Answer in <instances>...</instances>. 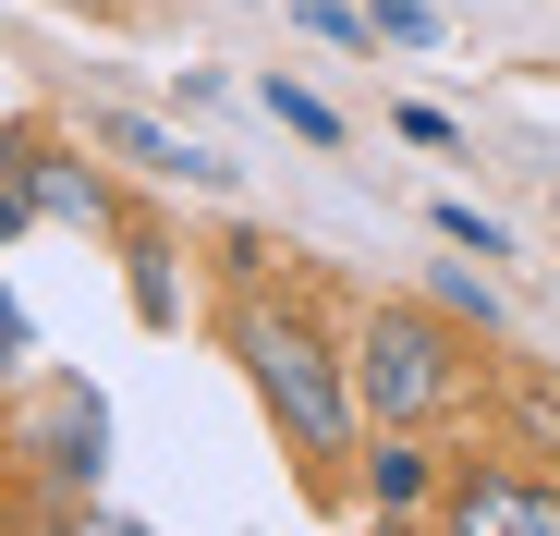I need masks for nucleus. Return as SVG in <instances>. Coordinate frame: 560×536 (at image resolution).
Wrapping results in <instances>:
<instances>
[{
	"mask_svg": "<svg viewBox=\"0 0 560 536\" xmlns=\"http://www.w3.org/2000/svg\"><path fill=\"white\" fill-rule=\"evenodd\" d=\"M232 341H244V378L268 391V415L293 427V452L341 464V452H353V415H365V403H353V378L329 366V341H317L305 317H268V305H256Z\"/></svg>",
	"mask_w": 560,
	"mask_h": 536,
	"instance_id": "nucleus-1",
	"label": "nucleus"
},
{
	"mask_svg": "<svg viewBox=\"0 0 560 536\" xmlns=\"http://www.w3.org/2000/svg\"><path fill=\"white\" fill-rule=\"evenodd\" d=\"M353 403H365V415H390V427L463 403V353H451V329L415 317V305H390L378 329H365V353H353Z\"/></svg>",
	"mask_w": 560,
	"mask_h": 536,
	"instance_id": "nucleus-2",
	"label": "nucleus"
},
{
	"mask_svg": "<svg viewBox=\"0 0 560 536\" xmlns=\"http://www.w3.org/2000/svg\"><path fill=\"white\" fill-rule=\"evenodd\" d=\"M85 135H98L110 159H135V171H159V184H232V159H220V147L171 135V123H147V110H98Z\"/></svg>",
	"mask_w": 560,
	"mask_h": 536,
	"instance_id": "nucleus-3",
	"label": "nucleus"
},
{
	"mask_svg": "<svg viewBox=\"0 0 560 536\" xmlns=\"http://www.w3.org/2000/svg\"><path fill=\"white\" fill-rule=\"evenodd\" d=\"M451 524H463V536H560V488H524V476H463V488H451Z\"/></svg>",
	"mask_w": 560,
	"mask_h": 536,
	"instance_id": "nucleus-4",
	"label": "nucleus"
},
{
	"mask_svg": "<svg viewBox=\"0 0 560 536\" xmlns=\"http://www.w3.org/2000/svg\"><path fill=\"white\" fill-rule=\"evenodd\" d=\"M98 439H110V415L85 403V391H61V415H49V464H73V476H98Z\"/></svg>",
	"mask_w": 560,
	"mask_h": 536,
	"instance_id": "nucleus-5",
	"label": "nucleus"
},
{
	"mask_svg": "<svg viewBox=\"0 0 560 536\" xmlns=\"http://www.w3.org/2000/svg\"><path fill=\"white\" fill-rule=\"evenodd\" d=\"M268 123H280V135H305V147H341V110L317 98V85H280V73H268Z\"/></svg>",
	"mask_w": 560,
	"mask_h": 536,
	"instance_id": "nucleus-6",
	"label": "nucleus"
},
{
	"mask_svg": "<svg viewBox=\"0 0 560 536\" xmlns=\"http://www.w3.org/2000/svg\"><path fill=\"white\" fill-rule=\"evenodd\" d=\"M365 488H378V512H415V500H427V452H378Z\"/></svg>",
	"mask_w": 560,
	"mask_h": 536,
	"instance_id": "nucleus-7",
	"label": "nucleus"
},
{
	"mask_svg": "<svg viewBox=\"0 0 560 536\" xmlns=\"http://www.w3.org/2000/svg\"><path fill=\"white\" fill-rule=\"evenodd\" d=\"M365 37H378V49H427L439 13H427V0H378V13H365Z\"/></svg>",
	"mask_w": 560,
	"mask_h": 536,
	"instance_id": "nucleus-8",
	"label": "nucleus"
},
{
	"mask_svg": "<svg viewBox=\"0 0 560 536\" xmlns=\"http://www.w3.org/2000/svg\"><path fill=\"white\" fill-rule=\"evenodd\" d=\"M439 305H451V317H476V329H500V305H488V281H476V268H451V281H439Z\"/></svg>",
	"mask_w": 560,
	"mask_h": 536,
	"instance_id": "nucleus-9",
	"label": "nucleus"
},
{
	"mask_svg": "<svg viewBox=\"0 0 560 536\" xmlns=\"http://www.w3.org/2000/svg\"><path fill=\"white\" fill-rule=\"evenodd\" d=\"M13 353H25V317H13V293H0V366H13Z\"/></svg>",
	"mask_w": 560,
	"mask_h": 536,
	"instance_id": "nucleus-10",
	"label": "nucleus"
}]
</instances>
